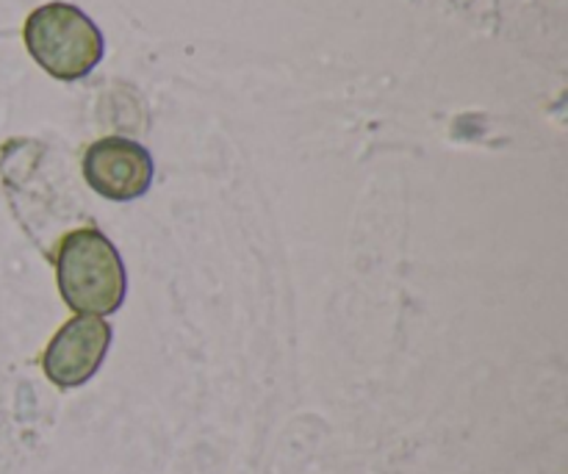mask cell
Segmentation results:
<instances>
[{
  "mask_svg": "<svg viewBox=\"0 0 568 474\" xmlns=\"http://www.w3.org/2000/svg\"><path fill=\"white\" fill-rule=\"evenodd\" d=\"M61 300L78 316H111L125 303L128 275L120 253L98 228L67 233L55 255Z\"/></svg>",
  "mask_w": 568,
  "mask_h": 474,
  "instance_id": "6da1fadb",
  "label": "cell"
},
{
  "mask_svg": "<svg viewBox=\"0 0 568 474\" xmlns=\"http://www.w3.org/2000/svg\"><path fill=\"white\" fill-rule=\"evenodd\" d=\"M28 53L59 81L87 78L103 59V33L92 17L72 3H44L31 11L22 28Z\"/></svg>",
  "mask_w": 568,
  "mask_h": 474,
  "instance_id": "7a4b0ae2",
  "label": "cell"
},
{
  "mask_svg": "<svg viewBox=\"0 0 568 474\" xmlns=\"http://www.w3.org/2000/svg\"><path fill=\"white\" fill-rule=\"evenodd\" d=\"M111 347V325L103 316H72L50 339L42 370L53 386L78 389L92 381Z\"/></svg>",
  "mask_w": 568,
  "mask_h": 474,
  "instance_id": "3957f363",
  "label": "cell"
},
{
  "mask_svg": "<svg viewBox=\"0 0 568 474\" xmlns=\"http://www.w3.org/2000/svg\"><path fill=\"white\" fill-rule=\"evenodd\" d=\"M153 172V155L148 148L125 137L100 139L83 155V178L111 203H131L148 194Z\"/></svg>",
  "mask_w": 568,
  "mask_h": 474,
  "instance_id": "277c9868",
  "label": "cell"
}]
</instances>
